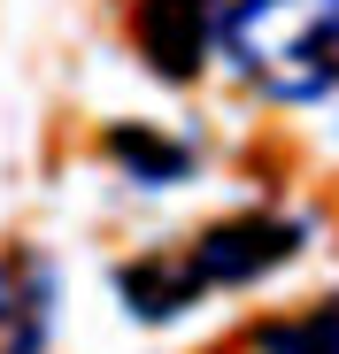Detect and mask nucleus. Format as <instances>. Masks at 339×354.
<instances>
[{
    "label": "nucleus",
    "mask_w": 339,
    "mask_h": 354,
    "mask_svg": "<svg viewBox=\"0 0 339 354\" xmlns=\"http://www.w3.org/2000/svg\"><path fill=\"white\" fill-rule=\"evenodd\" d=\"M216 24H223V8H216V0H139L131 39H139V54L154 62V77L185 85V77H201V70H208Z\"/></svg>",
    "instance_id": "3"
},
{
    "label": "nucleus",
    "mask_w": 339,
    "mask_h": 354,
    "mask_svg": "<svg viewBox=\"0 0 339 354\" xmlns=\"http://www.w3.org/2000/svg\"><path fill=\"white\" fill-rule=\"evenodd\" d=\"M255 354H339V292L255 331Z\"/></svg>",
    "instance_id": "6"
},
{
    "label": "nucleus",
    "mask_w": 339,
    "mask_h": 354,
    "mask_svg": "<svg viewBox=\"0 0 339 354\" xmlns=\"http://www.w3.org/2000/svg\"><path fill=\"white\" fill-rule=\"evenodd\" d=\"M232 70L270 100L339 93V0H232L216 24Z\"/></svg>",
    "instance_id": "2"
},
{
    "label": "nucleus",
    "mask_w": 339,
    "mask_h": 354,
    "mask_svg": "<svg viewBox=\"0 0 339 354\" xmlns=\"http://www.w3.org/2000/svg\"><path fill=\"white\" fill-rule=\"evenodd\" d=\"M301 247H309V223H301V216H262V208H255V216H223V223L201 231V239L131 262V270L116 277V292H124L131 316L170 324V316H185L193 301H208V292L262 285L270 270H286Z\"/></svg>",
    "instance_id": "1"
},
{
    "label": "nucleus",
    "mask_w": 339,
    "mask_h": 354,
    "mask_svg": "<svg viewBox=\"0 0 339 354\" xmlns=\"http://www.w3.org/2000/svg\"><path fill=\"white\" fill-rule=\"evenodd\" d=\"M108 154H116L139 185H178V177H193V139H170L154 124H116L108 131Z\"/></svg>",
    "instance_id": "5"
},
{
    "label": "nucleus",
    "mask_w": 339,
    "mask_h": 354,
    "mask_svg": "<svg viewBox=\"0 0 339 354\" xmlns=\"http://www.w3.org/2000/svg\"><path fill=\"white\" fill-rule=\"evenodd\" d=\"M54 331V270L46 254H0V354H46Z\"/></svg>",
    "instance_id": "4"
}]
</instances>
